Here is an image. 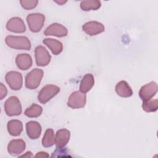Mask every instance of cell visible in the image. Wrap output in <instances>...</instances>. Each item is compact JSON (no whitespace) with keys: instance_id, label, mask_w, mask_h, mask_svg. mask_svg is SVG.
I'll use <instances>...</instances> for the list:
<instances>
[{"instance_id":"3","label":"cell","mask_w":158,"mask_h":158,"mask_svg":"<svg viewBox=\"0 0 158 158\" xmlns=\"http://www.w3.org/2000/svg\"><path fill=\"white\" fill-rule=\"evenodd\" d=\"M4 110L8 116L20 115L22 109L19 98L15 96L9 97L4 102Z\"/></svg>"},{"instance_id":"27","label":"cell","mask_w":158,"mask_h":158,"mask_svg":"<svg viewBox=\"0 0 158 158\" xmlns=\"http://www.w3.org/2000/svg\"><path fill=\"white\" fill-rule=\"evenodd\" d=\"M35 157H49V155L46 152L41 151V152H38L35 155Z\"/></svg>"},{"instance_id":"24","label":"cell","mask_w":158,"mask_h":158,"mask_svg":"<svg viewBox=\"0 0 158 158\" xmlns=\"http://www.w3.org/2000/svg\"><path fill=\"white\" fill-rule=\"evenodd\" d=\"M143 109L146 112H156L158 108V101L157 99H149L143 102Z\"/></svg>"},{"instance_id":"18","label":"cell","mask_w":158,"mask_h":158,"mask_svg":"<svg viewBox=\"0 0 158 158\" xmlns=\"http://www.w3.org/2000/svg\"><path fill=\"white\" fill-rule=\"evenodd\" d=\"M43 43L50 49L54 55L59 54L63 50V45L62 43L57 40L53 38H45L43 41Z\"/></svg>"},{"instance_id":"11","label":"cell","mask_w":158,"mask_h":158,"mask_svg":"<svg viewBox=\"0 0 158 158\" xmlns=\"http://www.w3.org/2000/svg\"><path fill=\"white\" fill-rule=\"evenodd\" d=\"M67 33V29L64 26L58 23H53L51 24L44 31V35L55 36L57 37L66 36Z\"/></svg>"},{"instance_id":"14","label":"cell","mask_w":158,"mask_h":158,"mask_svg":"<svg viewBox=\"0 0 158 158\" xmlns=\"http://www.w3.org/2000/svg\"><path fill=\"white\" fill-rule=\"evenodd\" d=\"M70 138V132L65 128H62L57 131L55 136V144L56 148H64L69 143Z\"/></svg>"},{"instance_id":"1","label":"cell","mask_w":158,"mask_h":158,"mask_svg":"<svg viewBox=\"0 0 158 158\" xmlns=\"http://www.w3.org/2000/svg\"><path fill=\"white\" fill-rule=\"evenodd\" d=\"M5 41L9 47L15 49L30 50L31 48V43L26 36H7Z\"/></svg>"},{"instance_id":"22","label":"cell","mask_w":158,"mask_h":158,"mask_svg":"<svg viewBox=\"0 0 158 158\" xmlns=\"http://www.w3.org/2000/svg\"><path fill=\"white\" fill-rule=\"evenodd\" d=\"M101 2L98 0H88L82 1L80 2V8L83 11H89L91 10H96L100 8Z\"/></svg>"},{"instance_id":"6","label":"cell","mask_w":158,"mask_h":158,"mask_svg":"<svg viewBox=\"0 0 158 158\" xmlns=\"http://www.w3.org/2000/svg\"><path fill=\"white\" fill-rule=\"evenodd\" d=\"M86 102V94L80 91H76L69 96L67 106L72 109H80L85 106Z\"/></svg>"},{"instance_id":"26","label":"cell","mask_w":158,"mask_h":158,"mask_svg":"<svg viewBox=\"0 0 158 158\" xmlns=\"http://www.w3.org/2000/svg\"><path fill=\"white\" fill-rule=\"evenodd\" d=\"M7 93V90L6 87L3 85V83H0V99H2L6 96Z\"/></svg>"},{"instance_id":"25","label":"cell","mask_w":158,"mask_h":158,"mask_svg":"<svg viewBox=\"0 0 158 158\" xmlns=\"http://www.w3.org/2000/svg\"><path fill=\"white\" fill-rule=\"evenodd\" d=\"M20 3L22 7L26 10H30L36 7L38 1V0H23L20 1Z\"/></svg>"},{"instance_id":"16","label":"cell","mask_w":158,"mask_h":158,"mask_svg":"<svg viewBox=\"0 0 158 158\" xmlns=\"http://www.w3.org/2000/svg\"><path fill=\"white\" fill-rule=\"evenodd\" d=\"M32 59L28 54H19L15 59V64L19 69L22 70H26L30 69L32 65Z\"/></svg>"},{"instance_id":"2","label":"cell","mask_w":158,"mask_h":158,"mask_svg":"<svg viewBox=\"0 0 158 158\" xmlns=\"http://www.w3.org/2000/svg\"><path fill=\"white\" fill-rule=\"evenodd\" d=\"M44 72L42 69H34L28 72L25 77V86L29 89L37 88L43 77Z\"/></svg>"},{"instance_id":"20","label":"cell","mask_w":158,"mask_h":158,"mask_svg":"<svg viewBox=\"0 0 158 158\" xmlns=\"http://www.w3.org/2000/svg\"><path fill=\"white\" fill-rule=\"evenodd\" d=\"M94 85V78L92 74L86 73L82 78L80 84V91L86 93L88 92Z\"/></svg>"},{"instance_id":"17","label":"cell","mask_w":158,"mask_h":158,"mask_svg":"<svg viewBox=\"0 0 158 158\" xmlns=\"http://www.w3.org/2000/svg\"><path fill=\"white\" fill-rule=\"evenodd\" d=\"M115 92L118 96L123 98H128L133 94L131 88L125 80H122L116 85Z\"/></svg>"},{"instance_id":"4","label":"cell","mask_w":158,"mask_h":158,"mask_svg":"<svg viewBox=\"0 0 158 158\" xmlns=\"http://www.w3.org/2000/svg\"><path fill=\"white\" fill-rule=\"evenodd\" d=\"M60 91V88L54 85H46L42 88L38 95V101L44 104Z\"/></svg>"},{"instance_id":"7","label":"cell","mask_w":158,"mask_h":158,"mask_svg":"<svg viewBox=\"0 0 158 158\" xmlns=\"http://www.w3.org/2000/svg\"><path fill=\"white\" fill-rule=\"evenodd\" d=\"M5 79L7 83L12 90L17 91L21 89L23 84V78L20 72L10 71L6 73Z\"/></svg>"},{"instance_id":"21","label":"cell","mask_w":158,"mask_h":158,"mask_svg":"<svg viewBox=\"0 0 158 158\" xmlns=\"http://www.w3.org/2000/svg\"><path fill=\"white\" fill-rule=\"evenodd\" d=\"M55 144L54 133L52 128H48L42 139V145L44 148H49Z\"/></svg>"},{"instance_id":"5","label":"cell","mask_w":158,"mask_h":158,"mask_svg":"<svg viewBox=\"0 0 158 158\" xmlns=\"http://www.w3.org/2000/svg\"><path fill=\"white\" fill-rule=\"evenodd\" d=\"M45 21L44 15L40 13L28 14L27 17V22L29 29L33 33L39 32L43 28Z\"/></svg>"},{"instance_id":"10","label":"cell","mask_w":158,"mask_h":158,"mask_svg":"<svg viewBox=\"0 0 158 158\" xmlns=\"http://www.w3.org/2000/svg\"><path fill=\"white\" fill-rule=\"evenodd\" d=\"M82 29L87 35L94 36L102 33L104 31V26L102 23L97 21H90L85 23L82 26Z\"/></svg>"},{"instance_id":"13","label":"cell","mask_w":158,"mask_h":158,"mask_svg":"<svg viewBox=\"0 0 158 158\" xmlns=\"http://www.w3.org/2000/svg\"><path fill=\"white\" fill-rule=\"evenodd\" d=\"M6 28L9 31L14 33H23L26 30V27L23 20L17 17L9 19L7 22Z\"/></svg>"},{"instance_id":"12","label":"cell","mask_w":158,"mask_h":158,"mask_svg":"<svg viewBox=\"0 0 158 158\" xmlns=\"http://www.w3.org/2000/svg\"><path fill=\"white\" fill-rule=\"evenodd\" d=\"M25 142L22 139L11 140L7 145V151L9 154L13 156L22 154L25 149Z\"/></svg>"},{"instance_id":"28","label":"cell","mask_w":158,"mask_h":158,"mask_svg":"<svg viewBox=\"0 0 158 158\" xmlns=\"http://www.w3.org/2000/svg\"><path fill=\"white\" fill-rule=\"evenodd\" d=\"M19 157H33V155L32 154L31 152L30 151H28L25 154H22L21 156H20Z\"/></svg>"},{"instance_id":"15","label":"cell","mask_w":158,"mask_h":158,"mask_svg":"<svg viewBox=\"0 0 158 158\" xmlns=\"http://www.w3.org/2000/svg\"><path fill=\"white\" fill-rule=\"evenodd\" d=\"M26 130L28 136L32 139H38L41 133V126L36 121H29L26 123Z\"/></svg>"},{"instance_id":"19","label":"cell","mask_w":158,"mask_h":158,"mask_svg":"<svg viewBox=\"0 0 158 158\" xmlns=\"http://www.w3.org/2000/svg\"><path fill=\"white\" fill-rule=\"evenodd\" d=\"M9 133L13 136H19L23 130L22 122L19 120H11L7 125Z\"/></svg>"},{"instance_id":"29","label":"cell","mask_w":158,"mask_h":158,"mask_svg":"<svg viewBox=\"0 0 158 158\" xmlns=\"http://www.w3.org/2000/svg\"><path fill=\"white\" fill-rule=\"evenodd\" d=\"M54 1L59 5H62V4H65V2H67V1Z\"/></svg>"},{"instance_id":"23","label":"cell","mask_w":158,"mask_h":158,"mask_svg":"<svg viewBox=\"0 0 158 158\" xmlns=\"http://www.w3.org/2000/svg\"><path fill=\"white\" fill-rule=\"evenodd\" d=\"M43 112V108L40 105L36 104H32V105L28 107L24 112V115L28 117L35 118L41 115Z\"/></svg>"},{"instance_id":"9","label":"cell","mask_w":158,"mask_h":158,"mask_svg":"<svg viewBox=\"0 0 158 158\" xmlns=\"http://www.w3.org/2000/svg\"><path fill=\"white\" fill-rule=\"evenodd\" d=\"M157 84L155 81H151L143 86L139 91V96L143 101H146L153 98L157 92Z\"/></svg>"},{"instance_id":"8","label":"cell","mask_w":158,"mask_h":158,"mask_svg":"<svg viewBox=\"0 0 158 158\" xmlns=\"http://www.w3.org/2000/svg\"><path fill=\"white\" fill-rule=\"evenodd\" d=\"M36 64L38 66L44 67L51 62V56L43 46H38L35 50Z\"/></svg>"}]
</instances>
